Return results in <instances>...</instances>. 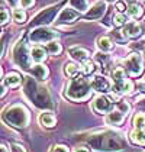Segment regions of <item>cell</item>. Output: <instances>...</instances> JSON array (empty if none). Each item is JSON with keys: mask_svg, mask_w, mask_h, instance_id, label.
<instances>
[{"mask_svg": "<svg viewBox=\"0 0 145 152\" xmlns=\"http://www.w3.org/2000/svg\"><path fill=\"white\" fill-rule=\"evenodd\" d=\"M125 70L129 75L138 77L144 70V59L138 52H132L128 58L125 59Z\"/></svg>", "mask_w": 145, "mask_h": 152, "instance_id": "6", "label": "cell"}, {"mask_svg": "<svg viewBox=\"0 0 145 152\" xmlns=\"http://www.w3.org/2000/svg\"><path fill=\"white\" fill-rule=\"evenodd\" d=\"M81 70H83V72L84 74H92L93 71H94V62L93 61H90V59H87V61H84L83 62V67H81Z\"/></svg>", "mask_w": 145, "mask_h": 152, "instance_id": "29", "label": "cell"}, {"mask_svg": "<svg viewBox=\"0 0 145 152\" xmlns=\"http://www.w3.org/2000/svg\"><path fill=\"white\" fill-rule=\"evenodd\" d=\"M90 86H92V88L94 91H99V93H108L112 88V83L109 81L106 77H103V75L93 77V80L90 81Z\"/></svg>", "mask_w": 145, "mask_h": 152, "instance_id": "10", "label": "cell"}, {"mask_svg": "<svg viewBox=\"0 0 145 152\" xmlns=\"http://www.w3.org/2000/svg\"><path fill=\"white\" fill-rule=\"evenodd\" d=\"M12 151L13 152H26L23 146L22 145H18V143H13L12 145Z\"/></svg>", "mask_w": 145, "mask_h": 152, "instance_id": "36", "label": "cell"}, {"mask_svg": "<svg viewBox=\"0 0 145 152\" xmlns=\"http://www.w3.org/2000/svg\"><path fill=\"white\" fill-rule=\"evenodd\" d=\"M92 86L90 83L87 81L83 77H77V78H72L71 81L68 83V87L65 90V96L71 100H86L89 96H90V90Z\"/></svg>", "mask_w": 145, "mask_h": 152, "instance_id": "4", "label": "cell"}, {"mask_svg": "<svg viewBox=\"0 0 145 152\" xmlns=\"http://www.w3.org/2000/svg\"><path fill=\"white\" fill-rule=\"evenodd\" d=\"M116 9L119 10V13H122L125 9H126V7H125V4H123V1H118V3H116Z\"/></svg>", "mask_w": 145, "mask_h": 152, "instance_id": "37", "label": "cell"}, {"mask_svg": "<svg viewBox=\"0 0 145 152\" xmlns=\"http://www.w3.org/2000/svg\"><path fill=\"white\" fill-rule=\"evenodd\" d=\"M7 1H9L10 4H16V1H18V0H7Z\"/></svg>", "mask_w": 145, "mask_h": 152, "instance_id": "41", "label": "cell"}, {"mask_svg": "<svg viewBox=\"0 0 145 152\" xmlns=\"http://www.w3.org/2000/svg\"><path fill=\"white\" fill-rule=\"evenodd\" d=\"M123 36L126 38H138L141 35V26L136 23V22H128V23L123 26V31H122Z\"/></svg>", "mask_w": 145, "mask_h": 152, "instance_id": "13", "label": "cell"}, {"mask_svg": "<svg viewBox=\"0 0 145 152\" xmlns=\"http://www.w3.org/2000/svg\"><path fill=\"white\" fill-rule=\"evenodd\" d=\"M144 55H145V49H144Z\"/></svg>", "mask_w": 145, "mask_h": 152, "instance_id": "44", "label": "cell"}, {"mask_svg": "<svg viewBox=\"0 0 145 152\" xmlns=\"http://www.w3.org/2000/svg\"><path fill=\"white\" fill-rule=\"evenodd\" d=\"M74 152H90V151H89L87 148H77Z\"/></svg>", "mask_w": 145, "mask_h": 152, "instance_id": "39", "label": "cell"}, {"mask_svg": "<svg viewBox=\"0 0 145 152\" xmlns=\"http://www.w3.org/2000/svg\"><path fill=\"white\" fill-rule=\"evenodd\" d=\"M123 1H129V3H131V4H133V3H135V1H136V0H123Z\"/></svg>", "mask_w": 145, "mask_h": 152, "instance_id": "42", "label": "cell"}, {"mask_svg": "<svg viewBox=\"0 0 145 152\" xmlns=\"http://www.w3.org/2000/svg\"><path fill=\"white\" fill-rule=\"evenodd\" d=\"M94 59H96V62H99L102 67H105L106 65V62H108L109 57L106 54H103V52H97L96 55H94Z\"/></svg>", "mask_w": 145, "mask_h": 152, "instance_id": "31", "label": "cell"}, {"mask_svg": "<svg viewBox=\"0 0 145 152\" xmlns=\"http://www.w3.org/2000/svg\"><path fill=\"white\" fill-rule=\"evenodd\" d=\"M47 51H48L51 55H60L62 48H61V44L55 42V41H51L47 44Z\"/></svg>", "mask_w": 145, "mask_h": 152, "instance_id": "25", "label": "cell"}, {"mask_svg": "<svg viewBox=\"0 0 145 152\" xmlns=\"http://www.w3.org/2000/svg\"><path fill=\"white\" fill-rule=\"evenodd\" d=\"M115 25L116 26H125V25L128 23V18L123 15V13H118L116 16H115Z\"/></svg>", "mask_w": 145, "mask_h": 152, "instance_id": "30", "label": "cell"}, {"mask_svg": "<svg viewBox=\"0 0 145 152\" xmlns=\"http://www.w3.org/2000/svg\"><path fill=\"white\" fill-rule=\"evenodd\" d=\"M39 123L42 126H45V128H54L55 123H57V119H55V116L52 113L45 112V113H41L39 115Z\"/></svg>", "mask_w": 145, "mask_h": 152, "instance_id": "16", "label": "cell"}, {"mask_svg": "<svg viewBox=\"0 0 145 152\" xmlns=\"http://www.w3.org/2000/svg\"><path fill=\"white\" fill-rule=\"evenodd\" d=\"M60 9V4H55V6H51L48 9H44L41 13H38L35 16V19L32 20L31 26H47L48 23H51L55 18V15L58 13Z\"/></svg>", "mask_w": 145, "mask_h": 152, "instance_id": "7", "label": "cell"}, {"mask_svg": "<svg viewBox=\"0 0 145 152\" xmlns=\"http://www.w3.org/2000/svg\"><path fill=\"white\" fill-rule=\"evenodd\" d=\"M49 152H68V148L65 145H55L49 149Z\"/></svg>", "mask_w": 145, "mask_h": 152, "instance_id": "33", "label": "cell"}, {"mask_svg": "<svg viewBox=\"0 0 145 152\" xmlns=\"http://www.w3.org/2000/svg\"><path fill=\"white\" fill-rule=\"evenodd\" d=\"M139 104H141V106H144V107H145V100H142V102H141Z\"/></svg>", "mask_w": 145, "mask_h": 152, "instance_id": "43", "label": "cell"}, {"mask_svg": "<svg viewBox=\"0 0 145 152\" xmlns=\"http://www.w3.org/2000/svg\"><path fill=\"white\" fill-rule=\"evenodd\" d=\"M29 119V112L23 104H13L3 112V120L15 128H25Z\"/></svg>", "mask_w": 145, "mask_h": 152, "instance_id": "3", "label": "cell"}, {"mask_svg": "<svg viewBox=\"0 0 145 152\" xmlns=\"http://www.w3.org/2000/svg\"><path fill=\"white\" fill-rule=\"evenodd\" d=\"M31 58H32V61H35V62H42L44 59L47 58L44 48L34 47L32 49H31Z\"/></svg>", "mask_w": 145, "mask_h": 152, "instance_id": "19", "label": "cell"}, {"mask_svg": "<svg viewBox=\"0 0 145 152\" xmlns=\"http://www.w3.org/2000/svg\"><path fill=\"white\" fill-rule=\"evenodd\" d=\"M77 16H78L77 10H72L70 7H64V9H61L60 15L57 18V22L58 23H70V22L77 19Z\"/></svg>", "mask_w": 145, "mask_h": 152, "instance_id": "12", "label": "cell"}, {"mask_svg": "<svg viewBox=\"0 0 145 152\" xmlns=\"http://www.w3.org/2000/svg\"><path fill=\"white\" fill-rule=\"evenodd\" d=\"M13 19L18 22V23H23L26 20V13L22 10V9H15L13 12Z\"/></svg>", "mask_w": 145, "mask_h": 152, "instance_id": "28", "label": "cell"}, {"mask_svg": "<svg viewBox=\"0 0 145 152\" xmlns=\"http://www.w3.org/2000/svg\"><path fill=\"white\" fill-rule=\"evenodd\" d=\"M70 4L77 10V12H86L89 9V3L87 0H70Z\"/></svg>", "mask_w": 145, "mask_h": 152, "instance_id": "24", "label": "cell"}, {"mask_svg": "<svg viewBox=\"0 0 145 152\" xmlns=\"http://www.w3.org/2000/svg\"><path fill=\"white\" fill-rule=\"evenodd\" d=\"M89 145L99 152H119L123 149V139L113 132H97L87 139Z\"/></svg>", "mask_w": 145, "mask_h": 152, "instance_id": "1", "label": "cell"}, {"mask_svg": "<svg viewBox=\"0 0 145 152\" xmlns=\"http://www.w3.org/2000/svg\"><path fill=\"white\" fill-rule=\"evenodd\" d=\"M128 13H129V16H131V18H133V19H136V18H141V15H142V7H141L139 4L133 3V4H131V6H129Z\"/></svg>", "mask_w": 145, "mask_h": 152, "instance_id": "27", "label": "cell"}, {"mask_svg": "<svg viewBox=\"0 0 145 152\" xmlns=\"http://www.w3.org/2000/svg\"><path fill=\"white\" fill-rule=\"evenodd\" d=\"M97 47H99V49H100L102 52H109V51H112L113 44H112V41H110L109 38L102 36V38L97 39Z\"/></svg>", "mask_w": 145, "mask_h": 152, "instance_id": "20", "label": "cell"}, {"mask_svg": "<svg viewBox=\"0 0 145 152\" xmlns=\"http://www.w3.org/2000/svg\"><path fill=\"white\" fill-rule=\"evenodd\" d=\"M3 84L6 87H18L21 84V75L18 72H9L6 78H3Z\"/></svg>", "mask_w": 145, "mask_h": 152, "instance_id": "18", "label": "cell"}, {"mask_svg": "<svg viewBox=\"0 0 145 152\" xmlns=\"http://www.w3.org/2000/svg\"><path fill=\"white\" fill-rule=\"evenodd\" d=\"M31 52L28 51V48L25 45V42H18V45L13 49V61L16 65L22 67V68H29L31 67Z\"/></svg>", "mask_w": 145, "mask_h": 152, "instance_id": "5", "label": "cell"}, {"mask_svg": "<svg viewBox=\"0 0 145 152\" xmlns=\"http://www.w3.org/2000/svg\"><path fill=\"white\" fill-rule=\"evenodd\" d=\"M141 47H145V39H142L141 42H138L136 45H132V48H141Z\"/></svg>", "mask_w": 145, "mask_h": 152, "instance_id": "38", "label": "cell"}, {"mask_svg": "<svg viewBox=\"0 0 145 152\" xmlns=\"http://www.w3.org/2000/svg\"><path fill=\"white\" fill-rule=\"evenodd\" d=\"M131 140L138 145H145V130H133L131 133Z\"/></svg>", "mask_w": 145, "mask_h": 152, "instance_id": "23", "label": "cell"}, {"mask_svg": "<svg viewBox=\"0 0 145 152\" xmlns=\"http://www.w3.org/2000/svg\"><path fill=\"white\" fill-rule=\"evenodd\" d=\"M106 12V3L105 1H97L94 3L89 10L86 13V19L87 20H93V19H99V18H102L103 15Z\"/></svg>", "mask_w": 145, "mask_h": 152, "instance_id": "11", "label": "cell"}, {"mask_svg": "<svg viewBox=\"0 0 145 152\" xmlns=\"http://www.w3.org/2000/svg\"><path fill=\"white\" fill-rule=\"evenodd\" d=\"M34 3H35V0H21V6L25 7V9H26V7H31Z\"/></svg>", "mask_w": 145, "mask_h": 152, "instance_id": "35", "label": "cell"}, {"mask_svg": "<svg viewBox=\"0 0 145 152\" xmlns=\"http://www.w3.org/2000/svg\"><path fill=\"white\" fill-rule=\"evenodd\" d=\"M64 72H65V75H68V77H75V74L78 72V65L74 64V62H67V64L64 65Z\"/></svg>", "mask_w": 145, "mask_h": 152, "instance_id": "26", "label": "cell"}, {"mask_svg": "<svg viewBox=\"0 0 145 152\" xmlns=\"http://www.w3.org/2000/svg\"><path fill=\"white\" fill-rule=\"evenodd\" d=\"M55 36H57V32L54 29H49V28H45V26H39V28H36L35 31L31 32L29 39L32 42H51Z\"/></svg>", "mask_w": 145, "mask_h": 152, "instance_id": "8", "label": "cell"}, {"mask_svg": "<svg viewBox=\"0 0 145 152\" xmlns=\"http://www.w3.org/2000/svg\"><path fill=\"white\" fill-rule=\"evenodd\" d=\"M118 110L122 112V113L126 116V115L129 113V110H131V106L128 104L126 102H119V103H118Z\"/></svg>", "mask_w": 145, "mask_h": 152, "instance_id": "32", "label": "cell"}, {"mask_svg": "<svg viewBox=\"0 0 145 152\" xmlns=\"http://www.w3.org/2000/svg\"><path fill=\"white\" fill-rule=\"evenodd\" d=\"M112 78H113V84H121V83L126 81V77H125V68L118 67L112 71Z\"/></svg>", "mask_w": 145, "mask_h": 152, "instance_id": "21", "label": "cell"}, {"mask_svg": "<svg viewBox=\"0 0 145 152\" xmlns=\"http://www.w3.org/2000/svg\"><path fill=\"white\" fill-rule=\"evenodd\" d=\"M9 22V13L6 9H1V25H6Z\"/></svg>", "mask_w": 145, "mask_h": 152, "instance_id": "34", "label": "cell"}, {"mask_svg": "<svg viewBox=\"0 0 145 152\" xmlns=\"http://www.w3.org/2000/svg\"><path fill=\"white\" fill-rule=\"evenodd\" d=\"M70 55L74 61H78V62H84L89 58V51L84 49V48H80V47H74L70 48Z\"/></svg>", "mask_w": 145, "mask_h": 152, "instance_id": "14", "label": "cell"}, {"mask_svg": "<svg viewBox=\"0 0 145 152\" xmlns=\"http://www.w3.org/2000/svg\"><path fill=\"white\" fill-rule=\"evenodd\" d=\"M123 119H125V115L119 112V110H113V112H110L108 113V116H106V123L108 125H112V126H118V125H121L122 122H123Z\"/></svg>", "mask_w": 145, "mask_h": 152, "instance_id": "15", "label": "cell"}, {"mask_svg": "<svg viewBox=\"0 0 145 152\" xmlns=\"http://www.w3.org/2000/svg\"><path fill=\"white\" fill-rule=\"evenodd\" d=\"M23 91L26 94V97L36 107H41V109H51L52 107V102H51V97H49L47 88L39 86L32 77H25Z\"/></svg>", "mask_w": 145, "mask_h": 152, "instance_id": "2", "label": "cell"}, {"mask_svg": "<svg viewBox=\"0 0 145 152\" xmlns=\"http://www.w3.org/2000/svg\"><path fill=\"white\" fill-rule=\"evenodd\" d=\"M1 152H7V148H6V145H1Z\"/></svg>", "mask_w": 145, "mask_h": 152, "instance_id": "40", "label": "cell"}, {"mask_svg": "<svg viewBox=\"0 0 145 152\" xmlns=\"http://www.w3.org/2000/svg\"><path fill=\"white\" fill-rule=\"evenodd\" d=\"M31 72H32L34 78H38V80H47V78H48V74H49L48 68H47L45 65H42V64L35 65Z\"/></svg>", "mask_w": 145, "mask_h": 152, "instance_id": "17", "label": "cell"}, {"mask_svg": "<svg viewBox=\"0 0 145 152\" xmlns=\"http://www.w3.org/2000/svg\"><path fill=\"white\" fill-rule=\"evenodd\" d=\"M93 109L97 113H110L113 112V102L106 96H97L93 102Z\"/></svg>", "mask_w": 145, "mask_h": 152, "instance_id": "9", "label": "cell"}, {"mask_svg": "<svg viewBox=\"0 0 145 152\" xmlns=\"http://www.w3.org/2000/svg\"><path fill=\"white\" fill-rule=\"evenodd\" d=\"M132 123L136 130H145V113H136Z\"/></svg>", "mask_w": 145, "mask_h": 152, "instance_id": "22", "label": "cell"}]
</instances>
